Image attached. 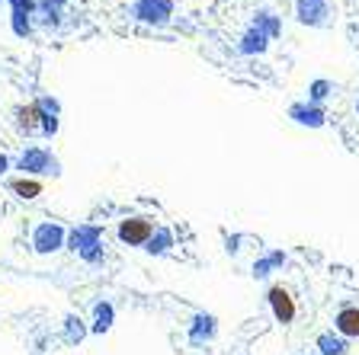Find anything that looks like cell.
Listing matches in <instances>:
<instances>
[{
	"label": "cell",
	"instance_id": "cell-1",
	"mask_svg": "<svg viewBox=\"0 0 359 355\" xmlns=\"http://www.w3.org/2000/svg\"><path fill=\"white\" fill-rule=\"evenodd\" d=\"M154 231H158L154 218L135 215V218H126V221L119 224V240H122V243H128V247H144V243L154 237Z\"/></svg>",
	"mask_w": 359,
	"mask_h": 355
},
{
	"label": "cell",
	"instance_id": "cell-2",
	"mask_svg": "<svg viewBox=\"0 0 359 355\" xmlns=\"http://www.w3.org/2000/svg\"><path fill=\"white\" fill-rule=\"evenodd\" d=\"M17 170H23L26 176H39V173H51V176H58V160L51 157L45 148H26L23 154H19L17 160Z\"/></svg>",
	"mask_w": 359,
	"mask_h": 355
},
{
	"label": "cell",
	"instance_id": "cell-3",
	"mask_svg": "<svg viewBox=\"0 0 359 355\" xmlns=\"http://www.w3.org/2000/svg\"><path fill=\"white\" fill-rule=\"evenodd\" d=\"M65 240H67V234H65L61 224L42 221L33 231V250H35V253H42V257H49V253H58V250L65 247Z\"/></svg>",
	"mask_w": 359,
	"mask_h": 355
},
{
	"label": "cell",
	"instance_id": "cell-4",
	"mask_svg": "<svg viewBox=\"0 0 359 355\" xmlns=\"http://www.w3.org/2000/svg\"><path fill=\"white\" fill-rule=\"evenodd\" d=\"M132 17L151 26H164L174 17V0H135L132 3Z\"/></svg>",
	"mask_w": 359,
	"mask_h": 355
},
{
	"label": "cell",
	"instance_id": "cell-5",
	"mask_svg": "<svg viewBox=\"0 0 359 355\" xmlns=\"http://www.w3.org/2000/svg\"><path fill=\"white\" fill-rule=\"evenodd\" d=\"M267 297H269V307H273V317L279 323H292L295 320V314H299V307H295V297H292V291L289 288H283V285H273V288L267 291Z\"/></svg>",
	"mask_w": 359,
	"mask_h": 355
},
{
	"label": "cell",
	"instance_id": "cell-6",
	"mask_svg": "<svg viewBox=\"0 0 359 355\" xmlns=\"http://www.w3.org/2000/svg\"><path fill=\"white\" fill-rule=\"evenodd\" d=\"M100 243H103V227H97V224H81V227H74V231L67 234L65 247H71L74 253H87V250L100 247Z\"/></svg>",
	"mask_w": 359,
	"mask_h": 355
},
{
	"label": "cell",
	"instance_id": "cell-7",
	"mask_svg": "<svg viewBox=\"0 0 359 355\" xmlns=\"http://www.w3.org/2000/svg\"><path fill=\"white\" fill-rule=\"evenodd\" d=\"M295 17L305 26H324L331 17V3L327 0H295Z\"/></svg>",
	"mask_w": 359,
	"mask_h": 355
},
{
	"label": "cell",
	"instance_id": "cell-8",
	"mask_svg": "<svg viewBox=\"0 0 359 355\" xmlns=\"http://www.w3.org/2000/svg\"><path fill=\"white\" fill-rule=\"evenodd\" d=\"M45 119H49V112H45L39 103H29V106L17 109V125H19V132L23 135H42Z\"/></svg>",
	"mask_w": 359,
	"mask_h": 355
},
{
	"label": "cell",
	"instance_id": "cell-9",
	"mask_svg": "<svg viewBox=\"0 0 359 355\" xmlns=\"http://www.w3.org/2000/svg\"><path fill=\"white\" fill-rule=\"evenodd\" d=\"M289 119H295L299 125H308V128H321L327 122L324 106H315V103H295L289 106Z\"/></svg>",
	"mask_w": 359,
	"mask_h": 355
},
{
	"label": "cell",
	"instance_id": "cell-10",
	"mask_svg": "<svg viewBox=\"0 0 359 355\" xmlns=\"http://www.w3.org/2000/svg\"><path fill=\"white\" fill-rule=\"evenodd\" d=\"M337 333H340L343 339H359V307L347 304L337 311V320H334Z\"/></svg>",
	"mask_w": 359,
	"mask_h": 355
},
{
	"label": "cell",
	"instance_id": "cell-11",
	"mask_svg": "<svg viewBox=\"0 0 359 355\" xmlns=\"http://www.w3.org/2000/svg\"><path fill=\"white\" fill-rule=\"evenodd\" d=\"M10 192L17 198H39L42 196V180H35V176H17V180H10Z\"/></svg>",
	"mask_w": 359,
	"mask_h": 355
},
{
	"label": "cell",
	"instance_id": "cell-12",
	"mask_svg": "<svg viewBox=\"0 0 359 355\" xmlns=\"http://www.w3.org/2000/svg\"><path fill=\"white\" fill-rule=\"evenodd\" d=\"M215 336V317L212 314H196V320H192L190 327V339L192 343H206V339Z\"/></svg>",
	"mask_w": 359,
	"mask_h": 355
},
{
	"label": "cell",
	"instance_id": "cell-13",
	"mask_svg": "<svg viewBox=\"0 0 359 355\" xmlns=\"http://www.w3.org/2000/svg\"><path fill=\"white\" fill-rule=\"evenodd\" d=\"M267 45H269V39L260 33L257 26H251V29L244 33V39H241V51H244V55H263Z\"/></svg>",
	"mask_w": 359,
	"mask_h": 355
},
{
	"label": "cell",
	"instance_id": "cell-14",
	"mask_svg": "<svg viewBox=\"0 0 359 355\" xmlns=\"http://www.w3.org/2000/svg\"><path fill=\"white\" fill-rule=\"evenodd\" d=\"M116 320V307L109 304V301H97L93 307V333H106Z\"/></svg>",
	"mask_w": 359,
	"mask_h": 355
},
{
	"label": "cell",
	"instance_id": "cell-15",
	"mask_svg": "<svg viewBox=\"0 0 359 355\" xmlns=\"http://www.w3.org/2000/svg\"><path fill=\"white\" fill-rule=\"evenodd\" d=\"M170 247H174V234H170L167 227H158V231H154V237L144 243V250H148L151 257H164Z\"/></svg>",
	"mask_w": 359,
	"mask_h": 355
},
{
	"label": "cell",
	"instance_id": "cell-16",
	"mask_svg": "<svg viewBox=\"0 0 359 355\" xmlns=\"http://www.w3.org/2000/svg\"><path fill=\"white\" fill-rule=\"evenodd\" d=\"M317 349H321V355H343L347 352V339L340 336V333H321L317 336Z\"/></svg>",
	"mask_w": 359,
	"mask_h": 355
},
{
	"label": "cell",
	"instance_id": "cell-17",
	"mask_svg": "<svg viewBox=\"0 0 359 355\" xmlns=\"http://www.w3.org/2000/svg\"><path fill=\"white\" fill-rule=\"evenodd\" d=\"M260 29V33L267 35V39H276V35L283 33V23H279V19L273 17V13H260L257 17V23H253Z\"/></svg>",
	"mask_w": 359,
	"mask_h": 355
},
{
	"label": "cell",
	"instance_id": "cell-18",
	"mask_svg": "<svg viewBox=\"0 0 359 355\" xmlns=\"http://www.w3.org/2000/svg\"><path fill=\"white\" fill-rule=\"evenodd\" d=\"M87 336V327H84V320H81V317H67L65 320V339L67 343H81V339Z\"/></svg>",
	"mask_w": 359,
	"mask_h": 355
},
{
	"label": "cell",
	"instance_id": "cell-19",
	"mask_svg": "<svg viewBox=\"0 0 359 355\" xmlns=\"http://www.w3.org/2000/svg\"><path fill=\"white\" fill-rule=\"evenodd\" d=\"M327 96H331V80H315L308 87V103H315V106H321Z\"/></svg>",
	"mask_w": 359,
	"mask_h": 355
},
{
	"label": "cell",
	"instance_id": "cell-20",
	"mask_svg": "<svg viewBox=\"0 0 359 355\" xmlns=\"http://www.w3.org/2000/svg\"><path fill=\"white\" fill-rule=\"evenodd\" d=\"M10 17H13V33H17L19 39L33 35V19L26 17V13H10Z\"/></svg>",
	"mask_w": 359,
	"mask_h": 355
},
{
	"label": "cell",
	"instance_id": "cell-21",
	"mask_svg": "<svg viewBox=\"0 0 359 355\" xmlns=\"http://www.w3.org/2000/svg\"><path fill=\"white\" fill-rule=\"evenodd\" d=\"M13 13H26V17H33L35 10H39V0H7Z\"/></svg>",
	"mask_w": 359,
	"mask_h": 355
},
{
	"label": "cell",
	"instance_id": "cell-22",
	"mask_svg": "<svg viewBox=\"0 0 359 355\" xmlns=\"http://www.w3.org/2000/svg\"><path fill=\"white\" fill-rule=\"evenodd\" d=\"M273 269H276V266H273V259H269V257H267V259H257V263H253V275H257V279H267Z\"/></svg>",
	"mask_w": 359,
	"mask_h": 355
},
{
	"label": "cell",
	"instance_id": "cell-23",
	"mask_svg": "<svg viewBox=\"0 0 359 355\" xmlns=\"http://www.w3.org/2000/svg\"><path fill=\"white\" fill-rule=\"evenodd\" d=\"M39 106H42L45 112H49V116L58 119V112H61V103H58V99H51V96H39Z\"/></svg>",
	"mask_w": 359,
	"mask_h": 355
},
{
	"label": "cell",
	"instance_id": "cell-24",
	"mask_svg": "<svg viewBox=\"0 0 359 355\" xmlns=\"http://www.w3.org/2000/svg\"><path fill=\"white\" fill-rule=\"evenodd\" d=\"M269 259H273V266H283L285 263V253H283V250H273V253H269Z\"/></svg>",
	"mask_w": 359,
	"mask_h": 355
},
{
	"label": "cell",
	"instance_id": "cell-25",
	"mask_svg": "<svg viewBox=\"0 0 359 355\" xmlns=\"http://www.w3.org/2000/svg\"><path fill=\"white\" fill-rule=\"evenodd\" d=\"M7 166H10V160L3 157V154H0V173H3V170H7Z\"/></svg>",
	"mask_w": 359,
	"mask_h": 355
},
{
	"label": "cell",
	"instance_id": "cell-26",
	"mask_svg": "<svg viewBox=\"0 0 359 355\" xmlns=\"http://www.w3.org/2000/svg\"><path fill=\"white\" fill-rule=\"evenodd\" d=\"M356 112H359V99H356Z\"/></svg>",
	"mask_w": 359,
	"mask_h": 355
}]
</instances>
